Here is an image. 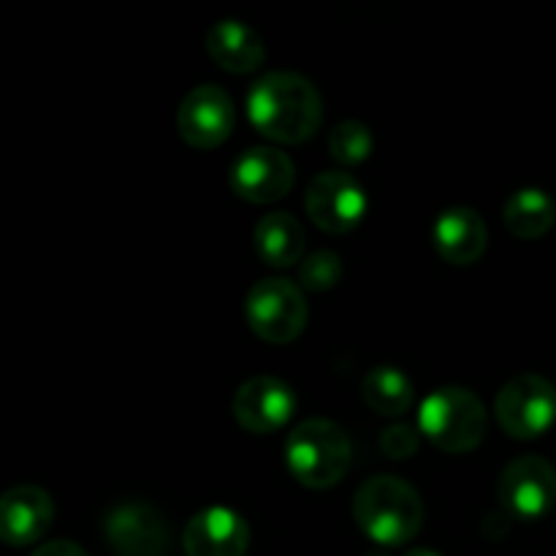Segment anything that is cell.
<instances>
[{"instance_id": "6da1fadb", "label": "cell", "mask_w": 556, "mask_h": 556, "mask_svg": "<svg viewBox=\"0 0 556 556\" xmlns=\"http://www.w3.org/2000/svg\"><path fill=\"white\" fill-rule=\"evenodd\" d=\"M248 117L261 136L277 144H302L318 134L324 101L307 76L269 71L250 87Z\"/></svg>"}, {"instance_id": "7a4b0ae2", "label": "cell", "mask_w": 556, "mask_h": 556, "mask_svg": "<svg viewBox=\"0 0 556 556\" xmlns=\"http://www.w3.org/2000/svg\"><path fill=\"white\" fill-rule=\"evenodd\" d=\"M353 519L372 543L400 548L421 532L424 500L402 478L375 476L353 494Z\"/></svg>"}, {"instance_id": "3957f363", "label": "cell", "mask_w": 556, "mask_h": 556, "mask_svg": "<svg viewBox=\"0 0 556 556\" xmlns=\"http://www.w3.org/2000/svg\"><path fill=\"white\" fill-rule=\"evenodd\" d=\"M418 432L445 454H470L486 440L489 413L465 386H443L418 407Z\"/></svg>"}, {"instance_id": "277c9868", "label": "cell", "mask_w": 556, "mask_h": 556, "mask_svg": "<svg viewBox=\"0 0 556 556\" xmlns=\"http://www.w3.org/2000/svg\"><path fill=\"white\" fill-rule=\"evenodd\" d=\"M351 440L329 418H307L286 440L288 472L307 489H331L351 467Z\"/></svg>"}, {"instance_id": "5b68a950", "label": "cell", "mask_w": 556, "mask_h": 556, "mask_svg": "<svg viewBox=\"0 0 556 556\" xmlns=\"http://www.w3.org/2000/svg\"><path fill=\"white\" fill-rule=\"evenodd\" d=\"M244 318L255 337L271 345H288L307 326V299L296 282L266 277L248 291Z\"/></svg>"}, {"instance_id": "8992f818", "label": "cell", "mask_w": 556, "mask_h": 556, "mask_svg": "<svg viewBox=\"0 0 556 556\" xmlns=\"http://www.w3.org/2000/svg\"><path fill=\"white\" fill-rule=\"evenodd\" d=\"M494 416L508 438H543L556 424V386L535 372L516 375L497 391Z\"/></svg>"}, {"instance_id": "52a82bcc", "label": "cell", "mask_w": 556, "mask_h": 556, "mask_svg": "<svg viewBox=\"0 0 556 556\" xmlns=\"http://www.w3.org/2000/svg\"><path fill=\"white\" fill-rule=\"evenodd\" d=\"M497 497L510 519H546L556 508V467L543 456H519L500 472Z\"/></svg>"}, {"instance_id": "ba28073f", "label": "cell", "mask_w": 556, "mask_h": 556, "mask_svg": "<svg viewBox=\"0 0 556 556\" xmlns=\"http://www.w3.org/2000/svg\"><path fill=\"white\" fill-rule=\"evenodd\" d=\"M309 220L326 233H348L369 210L367 190L345 172H320L309 179L304 193Z\"/></svg>"}, {"instance_id": "9c48e42d", "label": "cell", "mask_w": 556, "mask_h": 556, "mask_svg": "<svg viewBox=\"0 0 556 556\" xmlns=\"http://www.w3.org/2000/svg\"><path fill=\"white\" fill-rule=\"evenodd\" d=\"M103 535L117 556H166L172 543L161 510L141 500L114 503L103 516Z\"/></svg>"}, {"instance_id": "30bf717a", "label": "cell", "mask_w": 556, "mask_h": 556, "mask_svg": "<svg viewBox=\"0 0 556 556\" xmlns=\"http://www.w3.org/2000/svg\"><path fill=\"white\" fill-rule=\"evenodd\" d=\"M233 123H237V109L231 96L217 85L193 87L177 109L179 136L195 150H215L226 144Z\"/></svg>"}, {"instance_id": "8fae6325", "label": "cell", "mask_w": 556, "mask_h": 556, "mask_svg": "<svg viewBox=\"0 0 556 556\" xmlns=\"http://www.w3.org/2000/svg\"><path fill=\"white\" fill-rule=\"evenodd\" d=\"M296 179L291 157L275 147H250L231 163L228 182L248 204H275L286 199Z\"/></svg>"}, {"instance_id": "7c38bea8", "label": "cell", "mask_w": 556, "mask_h": 556, "mask_svg": "<svg viewBox=\"0 0 556 556\" xmlns=\"http://www.w3.org/2000/svg\"><path fill=\"white\" fill-rule=\"evenodd\" d=\"M233 418L250 434H275L296 413V394L291 386L271 375L244 380L231 402Z\"/></svg>"}, {"instance_id": "4fadbf2b", "label": "cell", "mask_w": 556, "mask_h": 556, "mask_svg": "<svg viewBox=\"0 0 556 556\" xmlns=\"http://www.w3.org/2000/svg\"><path fill=\"white\" fill-rule=\"evenodd\" d=\"M54 521V500L41 486L9 489L0 494V543L5 546H30L49 532Z\"/></svg>"}, {"instance_id": "5bb4252c", "label": "cell", "mask_w": 556, "mask_h": 556, "mask_svg": "<svg viewBox=\"0 0 556 556\" xmlns=\"http://www.w3.org/2000/svg\"><path fill=\"white\" fill-rule=\"evenodd\" d=\"M250 546V527L231 508H204L188 521L182 548L188 556H244Z\"/></svg>"}, {"instance_id": "9a60e30c", "label": "cell", "mask_w": 556, "mask_h": 556, "mask_svg": "<svg viewBox=\"0 0 556 556\" xmlns=\"http://www.w3.org/2000/svg\"><path fill=\"white\" fill-rule=\"evenodd\" d=\"M432 244L443 261L454 266H470L483 258L489 231L483 217L470 206H451L440 212L432 226Z\"/></svg>"}, {"instance_id": "2e32d148", "label": "cell", "mask_w": 556, "mask_h": 556, "mask_svg": "<svg viewBox=\"0 0 556 556\" xmlns=\"http://www.w3.org/2000/svg\"><path fill=\"white\" fill-rule=\"evenodd\" d=\"M206 52L228 74H253L266 60L264 41L242 20L215 22L206 30Z\"/></svg>"}, {"instance_id": "e0dca14e", "label": "cell", "mask_w": 556, "mask_h": 556, "mask_svg": "<svg viewBox=\"0 0 556 556\" xmlns=\"http://www.w3.org/2000/svg\"><path fill=\"white\" fill-rule=\"evenodd\" d=\"M255 253L271 269H288L304 261V228L291 212H269L255 223Z\"/></svg>"}, {"instance_id": "ac0fdd59", "label": "cell", "mask_w": 556, "mask_h": 556, "mask_svg": "<svg viewBox=\"0 0 556 556\" xmlns=\"http://www.w3.org/2000/svg\"><path fill=\"white\" fill-rule=\"evenodd\" d=\"M556 220V204L552 195L541 188H521L505 201L503 223L514 237L541 239L552 231Z\"/></svg>"}, {"instance_id": "d6986e66", "label": "cell", "mask_w": 556, "mask_h": 556, "mask_svg": "<svg viewBox=\"0 0 556 556\" xmlns=\"http://www.w3.org/2000/svg\"><path fill=\"white\" fill-rule=\"evenodd\" d=\"M362 396L378 416L396 418L410 410L413 400H416V389H413V380L400 367L378 364V367L364 375Z\"/></svg>"}, {"instance_id": "ffe728a7", "label": "cell", "mask_w": 556, "mask_h": 556, "mask_svg": "<svg viewBox=\"0 0 556 556\" xmlns=\"http://www.w3.org/2000/svg\"><path fill=\"white\" fill-rule=\"evenodd\" d=\"M372 130L358 119H345L329 134V152L342 166H358L372 155Z\"/></svg>"}, {"instance_id": "44dd1931", "label": "cell", "mask_w": 556, "mask_h": 556, "mask_svg": "<svg viewBox=\"0 0 556 556\" xmlns=\"http://www.w3.org/2000/svg\"><path fill=\"white\" fill-rule=\"evenodd\" d=\"M342 271H345V266L334 250H318L299 264V282H302L304 291L324 293L342 280Z\"/></svg>"}, {"instance_id": "7402d4cb", "label": "cell", "mask_w": 556, "mask_h": 556, "mask_svg": "<svg viewBox=\"0 0 556 556\" xmlns=\"http://www.w3.org/2000/svg\"><path fill=\"white\" fill-rule=\"evenodd\" d=\"M418 434L421 432L407 427V424H394V427L383 429V434H380V448L389 459L405 462L418 454Z\"/></svg>"}, {"instance_id": "603a6c76", "label": "cell", "mask_w": 556, "mask_h": 556, "mask_svg": "<svg viewBox=\"0 0 556 556\" xmlns=\"http://www.w3.org/2000/svg\"><path fill=\"white\" fill-rule=\"evenodd\" d=\"M30 556H90V554H87L85 548L74 541H52V543H43V546H38Z\"/></svg>"}, {"instance_id": "cb8c5ba5", "label": "cell", "mask_w": 556, "mask_h": 556, "mask_svg": "<svg viewBox=\"0 0 556 556\" xmlns=\"http://www.w3.org/2000/svg\"><path fill=\"white\" fill-rule=\"evenodd\" d=\"M405 556H443V554L432 552V548H424V546H416V548H410V552H407Z\"/></svg>"}, {"instance_id": "d4e9b609", "label": "cell", "mask_w": 556, "mask_h": 556, "mask_svg": "<svg viewBox=\"0 0 556 556\" xmlns=\"http://www.w3.org/2000/svg\"><path fill=\"white\" fill-rule=\"evenodd\" d=\"M369 556H383V554H378V552H375V554H369Z\"/></svg>"}]
</instances>
